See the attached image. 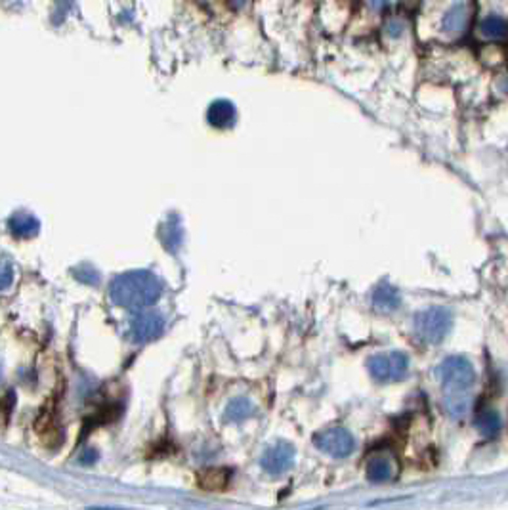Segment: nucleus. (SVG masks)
Returning a JSON list of instances; mask_svg holds the SVG:
<instances>
[{
	"instance_id": "obj_18",
	"label": "nucleus",
	"mask_w": 508,
	"mask_h": 510,
	"mask_svg": "<svg viewBox=\"0 0 508 510\" xmlns=\"http://www.w3.org/2000/svg\"><path fill=\"white\" fill-rule=\"evenodd\" d=\"M76 276V279H81V281L84 283H92V285H96L98 281H100V276H98V271L94 268H90V266H79V268L73 271Z\"/></svg>"
},
{
	"instance_id": "obj_17",
	"label": "nucleus",
	"mask_w": 508,
	"mask_h": 510,
	"mask_svg": "<svg viewBox=\"0 0 508 510\" xmlns=\"http://www.w3.org/2000/svg\"><path fill=\"white\" fill-rule=\"evenodd\" d=\"M508 23L502 20L501 15H489L480 23V33L486 39H501L507 35Z\"/></svg>"
},
{
	"instance_id": "obj_6",
	"label": "nucleus",
	"mask_w": 508,
	"mask_h": 510,
	"mask_svg": "<svg viewBox=\"0 0 508 510\" xmlns=\"http://www.w3.org/2000/svg\"><path fill=\"white\" fill-rule=\"evenodd\" d=\"M314 443L316 448L323 453H327L329 457H335V459H344L354 453L356 449V440L354 436L344 430V428H327L323 430L319 434H316L314 438Z\"/></svg>"
},
{
	"instance_id": "obj_9",
	"label": "nucleus",
	"mask_w": 508,
	"mask_h": 510,
	"mask_svg": "<svg viewBox=\"0 0 508 510\" xmlns=\"http://www.w3.org/2000/svg\"><path fill=\"white\" fill-rule=\"evenodd\" d=\"M235 105L227 100H218L208 107V123L213 124L214 128H227L235 123Z\"/></svg>"
},
{
	"instance_id": "obj_13",
	"label": "nucleus",
	"mask_w": 508,
	"mask_h": 510,
	"mask_svg": "<svg viewBox=\"0 0 508 510\" xmlns=\"http://www.w3.org/2000/svg\"><path fill=\"white\" fill-rule=\"evenodd\" d=\"M399 304H401V298H399V293L392 285L388 283H382L378 285L375 293H373V306L380 311H394L398 310Z\"/></svg>"
},
{
	"instance_id": "obj_4",
	"label": "nucleus",
	"mask_w": 508,
	"mask_h": 510,
	"mask_svg": "<svg viewBox=\"0 0 508 510\" xmlns=\"http://www.w3.org/2000/svg\"><path fill=\"white\" fill-rule=\"evenodd\" d=\"M367 369L373 379L378 382H394V380H401L407 375L409 358L401 352L377 354L369 359Z\"/></svg>"
},
{
	"instance_id": "obj_20",
	"label": "nucleus",
	"mask_w": 508,
	"mask_h": 510,
	"mask_svg": "<svg viewBox=\"0 0 508 510\" xmlns=\"http://www.w3.org/2000/svg\"><path fill=\"white\" fill-rule=\"evenodd\" d=\"M388 29H390V35L392 36H399V35H401V29H403V27H401V23H396V21H394V23H390V25H388Z\"/></svg>"
},
{
	"instance_id": "obj_22",
	"label": "nucleus",
	"mask_w": 508,
	"mask_h": 510,
	"mask_svg": "<svg viewBox=\"0 0 508 510\" xmlns=\"http://www.w3.org/2000/svg\"><path fill=\"white\" fill-rule=\"evenodd\" d=\"M245 2H247V0H234L235 6H241V4H245Z\"/></svg>"
},
{
	"instance_id": "obj_10",
	"label": "nucleus",
	"mask_w": 508,
	"mask_h": 510,
	"mask_svg": "<svg viewBox=\"0 0 508 510\" xmlns=\"http://www.w3.org/2000/svg\"><path fill=\"white\" fill-rule=\"evenodd\" d=\"M8 229H10V234L14 235V237L25 239V237H34V235L39 234L41 224H39V220L34 218L33 214L18 213L8 220Z\"/></svg>"
},
{
	"instance_id": "obj_12",
	"label": "nucleus",
	"mask_w": 508,
	"mask_h": 510,
	"mask_svg": "<svg viewBox=\"0 0 508 510\" xmlns=\"http://www.w3.org/2000/svg\"><path fill=\"white\" fill-rule=\"evenodd\" d=\"M474 427L481 436H486V438H493V436H497L499 432H501V428H502L501 415L497 413L495 409H491V407L480 409L478 415H476Z\"/></svg>"
},
{
	"instance_id": "obj_19",
	"label": "nucleus",
	"mask_w": 508,
	"mask_h": 510,
	"mask_svg": "<svg viewBox=\"0 0 508 510\" xmlns=\"http://www.w3.org/2000/svg\"><path fill=\"white\" fill-rule=\"evenodd\" d=\"M12 279H14V269H12V264L6 260L2 266V289L6 290L12 285Z\"/></svg>"
},
{
	"instance_id": "obj_21",
	"label": "nucleus",
	"mask_w": 508,
	"mask_h": 510,
	"mask_svg": "<svg viewBox=\"0 0 508 510\" xmlns=\"http://www.w3.org/2000/svg\"><path fill=\"white\" fill-rule=\"evenodd\" d=\"M369 2V6L373 8V10H382V8L388 4V0H367Z\"/></svg>"
},
{
	"instance_id": "obj_5",
	"label": "nucleus",
	"mask_w": 508,
	"mask_h": 510,
	"mask_svg": "<svg viewBox=\"0 0 508 510\" xmlns=\"http://www.w3.org/2000/svg\"><path fill=\"white\" fill-rule=\"evenodd\" d=\"M165 331V319L159 311H142L138 310L128 319V337L136 344L152 342L161 337Z\"/></svg>"
},
{
	"instance_id": "obj_11",
	"label": "nucleus",
	"mask_w": 508,
	"mask_h": 510,
	"mask_svg": "<svg viewBox=\"0 0 508 510\" xmlns=\"http://www.w3.org/2000/svg\"><path fill=\"white\" fill-rule=\"evenodd\" d=\"M161 239H163V245H165L166 250L171 253H178V248L182 247V241H184V229H182V224H180L178 216H168L163 226H161Z\"/></svg>"
},
{
	"instance_id": "obj_2",
	"label": "nucleus",
	"mask_w": 508,
	"mask_h": 510,
	"mask_svg": "<svg viewBox=\"0 0 508 510\" xmlns=\"http://www.w3.org/2000/svg\"><path fill=\"white\" fill-rule=\"evenodd\" d=\"M436 375L440 379L443 394H464L476 382L474 365L462 356H451L441 361Z\"/></svg>"
},
{
	"instance_id": "obj_3",
	"label": "nucleus",
	"mask_w": 508,
	"mask_h": 510,
	"mask_svg": "<svg viewBox=\"0 0 508 510\" xmlns=\"http://www.w3.org/2000/svg\"><path fill=\"white\" fill-rule=\"evenodd\" d=\"M453 317L446 308H428L415 316V333L425 344H440L451 331Z\"/></svg>"
},
{
	"instance_id": "obj_1",
	"label": "nucleus",
	"mask_w": 508,
	"mask_h": 510,
	"mask_svg": "<svg viewBox=\"0 0 508 510\" xmlns=\"http://www.w3.org/2000/svg\"><path fill=\"white\" fill-rule=\"evenodd\" d=\"M163 293V283L152 271L138 269L117 276L109 285L111 302L126 310H144L157 302Z\"/></svg>"
},
{
	"instance_id": "obj_16",
	"label": "nucleus",
	"mask_w": 508,
	"mask_h": 510,
	"mask_svg": "<svg viewBox=\"0 0 508 510\" xmlns=\"http://www.w3.org/2000/svg\"><path fill=\"white\" fill-rule=\"evenodd\" d=\"M468 405H470V398H468V392L464 394H443V407L449 417L453 419H460L464 417L468 411Z\"/></svg>"
},
{
	"instance_id": "obj_14",
	"label": "nucleus",
	"mask_w": 508,
	"mask_h": 510,
	"mask_svg": "<svg viewBox=\"0 0 508 510\" xmlns=\"http://www.w3.org/2000/svg\"><path fill=\"white\" fill-rule=\"evenodd\" d=\"M467 25V8L464 4H455L447 10V14L441 20V29L447 35H457Z\"/></svg>"
},
{
	"instance_id": "obj_7",
	"label": "nucleus",
	"mask_w": 508,
	"mask_h": 510,
	"mask_svg": "<svg viewBox=\"0 0 508 510\" xmlns=\"http://www.w3.org/2000/svg\"><path fill=\"white\" fill-rule=\"evenodd\" d=\"M293 462H295V448L285 441H277L275 445L266 449L260 459L262 469L272 476L285 474L293 467Z\"/></svg>"
},
{
	"instance_id": "obj_8",
	"label": "nucleus",
	"mask_w": 508,
	"mask_h": 510,
	"mask_svg": "<svg viewBox=\"0 0 508 510\" xmlns=\"http://www.w3.org/2000/svg\"><path fill=\"white\" fill-rule=\"evenodd\" d=\"M365 474H367V480L373 483L390 482L396 474V464L388 455H375L367 462Z\"/></svg>"
},
{
	"instance_id": "obj_15",
	"label": "nucleus",
	"mask_w": 508,
	"mask_h": 510,
	"mask_svg": "<svg viewBox=\"0 0 508 510\" xmlns=\"http://www.w3.org/2000/svg\"><path fill=\"white\" fill-rule=\"evenodd\" d=\"M254 413L253 401L247 398H235L227 403L226 411H224V421L226 422H243L247 421L248 417Z\"/></svg>"
}]
</instances>
